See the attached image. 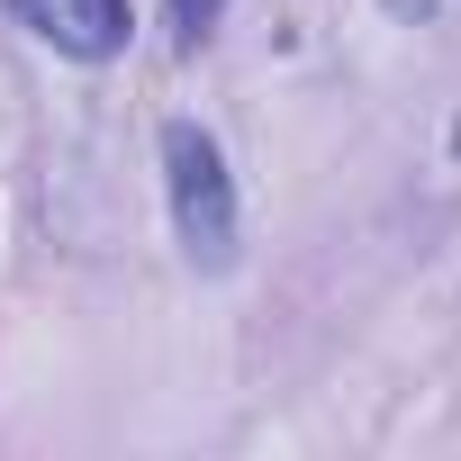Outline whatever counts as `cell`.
Returning <instances> with one entry per match:
<instances>
[{
    "instance_id": "obj_3",
    "label": "cell",
    "mask_w": 461,
    "mask_h": 461,
    "mask_svg": "<svg viewBox=\"0 0 461 461\" xmlns=\"http://www.w3.org/2000/svg\"><path fill=\"white\" fill-rule=\"evenodd\" d=\"M163 19H172L181 46H208V37L226 28V0H163Z\"/></svg>"
},
{
    "instance_id": "obj_1",
    "label": "cell",
    "mask_w": 461,
    "mask_h": 461,
    "mask_svg": "<svg viewBox=\"0 0 461 461\" xmlns=\"http://www.w3.org/2000/svg\"><path fill=\"white\" fill-rule=\"evenodd\" d=\"M163 199H172V236L199 272H236L245 217H236V172H226V145L199 118L163 127Z\"/></svg>"
},
{
    "instance_id": "obj_2",
    "label": "cell",
    "mask_w": 461,
    "mask_h": 461,
    "mask_svg": "<svg viewBox=\"0 0 461 461\" xmlns=\"http://www.w3.org/2000/svg\"><path fill=\"white\" fill-rule=\"evenodd\" d=\"M37 46H55L64 64H118L127 37H136V10L127 0H0Z\"/></svg>"
}]
</instances>
